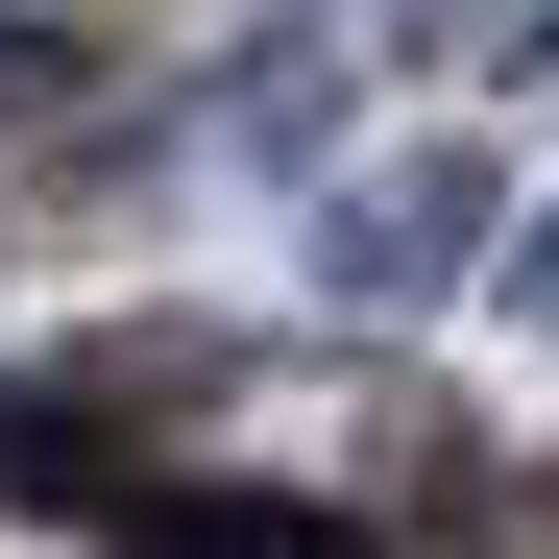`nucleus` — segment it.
Returning <instances> with one entry per match:
<instances>
[{"mask_svg":"<svg viewBox=\"0 0 559 559\" xmlns=\"http://www.w3.org/2000/svg\"><path fill=\"white\" fill-rule=\"evenodd\" d=\"M122 559H365V535L293 487H122Z\"/></svg>","mask_w":559,"mask_h":559,"instance_id":"f257e3e1","label":"nucleus"}]
</instances>
